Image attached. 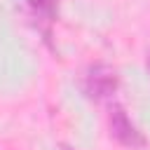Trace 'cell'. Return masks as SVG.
Returning <instances> with one entry per match:
<instances>
[{"label":"cell","mask_w":150,"mask_h":150,"mask_svg":"<svg viewBox=\"0 0 150 150\" xmlns=\"http://www.w3.org/2000/svg\"><path fill=\"white\" fill-rule=\"evenodd\" d=\"M117 89V73L115 68H110L108 63H96L87 70L84 75V91L89 98L94 101H103L108 96H112Z\"/></svg>","instance_id":"obj_1"},{"label":"cell","mask_w":150,"mask_h":150,"mask_svg":"<svg viewBox=\"0 0 150 150\" xmlns=\"http://www.w3.org/2000/svg\"><path fill=\"white\" fill-rule=\"evenodd\" d=\"M108 127H110L112 138H117L122 145H127V148H143V145H145L143 134L136 129V124L129 120V115L124 112V108H122V105H117V103L110 108Z\"/></svg>","instance_id":"obj_2"},{"label":"cell","mask_w":150,"mask_h":150,"mask_svg":"<svg viewBox=\"0 0 150 150\" xmlns=\"http://www.w3.org/2000/svg\"><path fill=\"white\" fill-rule=\"evenodd\" d=\"M28 5L45 16H54V9H56V0H28Z\"/></svg>","instance_id":"obj_3"},{"label":"cell","mask_w":150,"mask_h":150,"mask_svg":"<svg viewBox=\"0 0 150 150\" xmlns=\"http://www.w3.org/2000/svg\"><path fill=\"white\" fill-rule=\"evenodd\" d=\"M148 70H150V61H148Z\"/></svg>","instance_id":"obj_4"}]
</instances>
